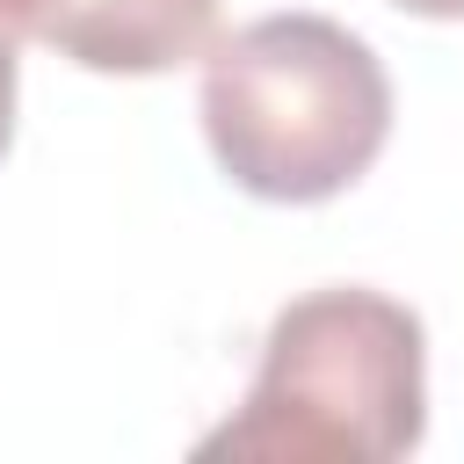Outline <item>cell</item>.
<instances>
[{
  "label": "cell",
  "mask_w": 464,
  "mask_h": 464,
  "mask_svg": "<svg viewBox=\"0 0 464 464\" xmlns=\"http://www.w3.org/2000/svg\"><path fill=\"white\" fill-rule=\"evenodd\" d=\"M399 14H428V22H464V0H392Z\"/></svg>",
  "instance_id": "8992f818"
},
{
  "label": "cell",
  "mask_w": 464,
  "mask_h": 464,
  "mask_svg": "<svg viewBox=\"0 0 464 464\" xmlns=\"http://www.w3.org/2000/svg\"><path fill=\"white\" fill-rule=\"evenodd\" d=\"M51 7L58 0H0V36H14V44H29L44 22H51Z\"/></svg>",
  "instance_id": "277c9868"
},
{
  "label": "cell",
  "mask_w": 464,
  "mask_h": 464,
  "mask_svg": "<svg viewBox=\"0 0 464 464\" xmlns=\"http://www.w3.org/2000/svg\"><path fill=\"white\" fill-rule=\"evenodd\" d=\"M218 0H58L36 44L87 72H174L210 51Z\"/></svg>",
  "instance_id": "3957f363"
},
{
  "label": "cell",
  "mask_w": 464,
  "mask_h": 464,
  "mask_svg": "<svg viewBox=\"0 0 464 464\" xmlns=\"http://www.w3.org/2000/svg\"><path fill=\"white\" fill-rule=\"evenodd\" d=\"M203 138L232 188L261 203H326L377 167L392 80L341 22L261 14L203 51Z\"/></svg>",
  "instance_id": "7a4b0ae2"
},
{
  "label": "cell",
  "mask_w": 464,
  "mask_h": 464,
  "mask_svg": "<svg viewBox=\"0 0 464 464\" xmlns=\"http://www.w3.org/2000/svg\"><path fill=\"white\" fill-rule=\"evenodd\" d=\"M428 428V334L420 319L362 283L312 290L276 312L261 370L225 428L196 457L254 464H384Z\"/></svg>",
  "instance_id": "6da1fadb"
},
{
  "label": "cell",
  "mask_w": 464,
  "mask_h": 464,
  "mask_svg": "<svg viewBox=\"0 0 464 464\" xmlns=\"http://www.w3.org/2000/svg\"><path fill=\"white\" fill-rule=\"evenodd\" d=\"M14 138V36H0V152Z\"/></svg>",
  "instance_id": "5b68a950"
}]
</instances>
